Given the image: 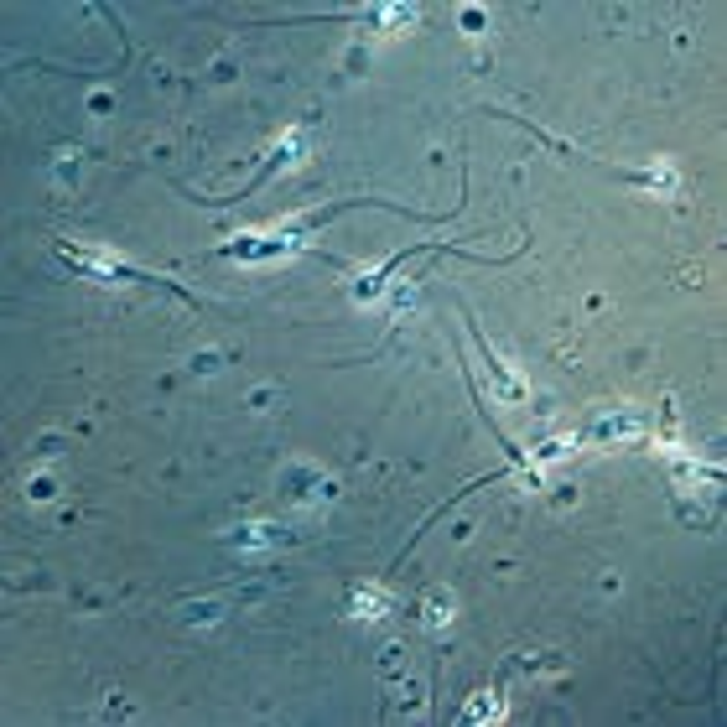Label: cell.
Listing matches in <instances>:
<instances>
[{"instance_id": "obj_1", "label": "cell", "mask_w": 727, "mask_h": 727, "mask_svg": "<svg viewBox=\"0 0 727 727\" xmlns=\"http://www.w3.org/2000/svg\"><path fill=\"white\" fill-rule=\"evenodd\" d=\"M63 250V260L78 270H89V276H99V281H145L141 270H130L125 260H115V255H99V250H78V244H57Z\"/></svg>"}, {"instance_id": "obj_2", "label": "cell", "mask_w": 727, "mask_h": 727, "mask_svg": "<svg viewBox=\"0 0 727 727\" xmlns=\"http://www.w3.org/2000/svg\"><path fill=\"white\" fill-rule=\"evenodd\" d=\"M644 432H650L644 416H603L587 426V442H639Z\"/></svg>"}, {"instance_id": "obj_3", "label": "cell", "mask_w": 727, "mask_h": 727, "mask_svg": "<svg viewBox=\"0 0 727 727\" xmlns=\"http://www.w3.org/2000/svg\"><path fill=\"white\" fill-rule=\"evenodd\" d=\"M291 484H296V488H291V504H302V509H322L328 499H333V484H328L317 468H296V473H291Z\"/></svg>"}, {"instance_id": "obj_4", "label": "cell", "mask_w": 727, "mask_h": 727, "mask_svg": "<svg viewBox=\"0 0 727 727\" xmlns=\"http://www.w3.org/2000/svg\"><path fill=\"white\" fill-rule=\"evenodd\" d=\"M421 624L432 634H442L447 624H452V592H442V587H432L426 598H421Z\"/></svg>"}, {"instance_id": "obj_5", "label": "cell", "mask_w": 727, "mask_h": 727, "mask_svg": "<svg viewBox=\"0 0 727 727\" xmlns=\"http://www.w3.org/2000/svg\"><path fill=\"white\" fill-rule=\"evenodd\" d=\"M281 540H286L281 525H240V530H234V546H240V551H270V546H281Z\"/></svg>"}, {"instance_id": "obj_6", "label": "cell", "mask_w": 727, "mask_h": 727, "mask_svg": "<svg viewBox=\"0 0 727 727\" xmlns=\"http://www.w3.org/2000/svg\"><path fill=\"white\" fill-rule=\"evenodd\" d=\"M504 717V702H499V691H478L468 712H462V723H499Z\"/></svg>"}, {"instance_id": "obj_7", "label": "cell", "mask_w": 727, "mask_h": 727, "mask_svg": "<svg viewBox=\"0 0 727 727\" xmlns=\"http://www.w3.org/2000/svg\"><path fill=\"white\" fill-rule=\"evenodd\" d=\"M354 613H359V618H385L390 598L380 592V587H354Z\"/></svg>"}, {"instance_id": "obj_8", "label": "cell", "mask_w": 727, "mask_h": 727, "mask_svg": "<svg viewBox=\"0 0 727 727\" xmlns=\"http://www.w3.org/2000/svg\"><path fill=\"white\" fill-rule=\"evenodd\" d=\"M182 618H188V624H218V618H223V603H214V598H208V603H188Z\"/></svg>"}, {"instance_id": "obj_9", "label": "cell", "mask_w": 727, "mask_h": 727, "mask_svg": "<svg viewBox=\"0 0 727 727\" xmlns=\"http://www.w3.org/2000/svg\"><path fill=\"white\" fill-rule=\"evenodd\" d=\"M380 670H385V676H400V670H406V650H400V644H385V660H380Z\"/></svg>"}, {"instance_id": "obj_10", "label": "cell", "mask_w": 727, "mask_h": 727, "mask_svg": "<svg viewBox=\"0 0 727 727\" xmlns=\"http://www.w3.org/2000/svg\"><path fill=\"white\" fill-rule=\"evenodd\" d=\"M276 395H281L276 385H260L255 395H250V411H270V400H276Z\"/></svg>"}, {"instance_id": "obj_11", "label": "cell", "mask_w": 727, "mask_h": 727, "mask_svg": "<svg viewBox=\"0 0 727 727\" xmlns=\"http://www.w3.org/2000/svg\"><path fill=\"white\" fill-rule=\"evenodd\" d=\"M218 364H223V359H218L214 348H203V354H193V369H197V374H214Z\"/></svg>"}, {"instance_id": "obj_12", "label": "cell", "mask_w": 727, "mask_h": 727, "mask_svg": "<svg viewBox=\"0 0 727 727\" xmlns=\"http://www.w3.org/2000/svg\"><path fill=\"white\" fill-rule=\"evenodd\" d=\"M26 494H31V499H52V494H57V484H52V478H31V484H26Z\"/></svg>"}]
</instances>
